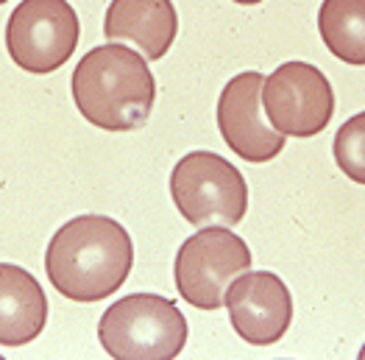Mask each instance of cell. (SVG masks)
Segmentation results:
<instances>
[{"label":"cell","instance_id":"8992f818","mask_svg":"<svg viewBox=\"0 0 365 360\" xmlns=\"http://www.w3.org/2000/svg\"><path fill=\"white\" fill-rule=\"evenodd\" d=\"M78 14L67 0H23L6 23V48L26 73H53L78 45Z\"/></svg>","mask_w":365,"mask_h":360},{"label":"cell","instance_id":"5b68a950","mask_svg":"<svg viewBox=\"0 0 365 360\" xmlns=\"http://www.w3.org/2000/svg\"><path fill=\"white\" fill-rule=\"evenodd\" d=\"M251 269V249L229 226H204L182 243L173 263L176 291L198 310H217L235 276Z\"/></svg>","mask_w":365,"mask_h":360},{"label":"cell","instance_id":"8fae6325","mask_svg":"<svg viewBox=\"0 0 365 360\" xmlns=\"http://www.w3.org/2000/svg\"><path fill=\"white\" fill-rule=\"evenodd\" d=\"M48 324V296L36 276L0 263V346H26Z\"/></svg>","mask_w":365,"mask_h":360},{"label":"cell","instance_id":"7a4b0ae2","mask_svg":"<svg viewBox=\"0 0 365 360\" xmlns=\"http://www.w3.org/2000/svg\"><path fill=\"white\" fill-rule=\"evenodd\" d=\"M70 87L87 123L106 131H134L145 126L156 101L148 61L125 45L92 48L76 64Z\"/></svg>","mask_w":365,"mask_h":360},{"label":"cell","instance_id":"ba28073f","mask_svg":"<svg viewBox=\"0 0 365 360\" xmlns=\"http://www.w3.org/2000/svg\"><path fill=\"white\" fill-rule=\"evenodd\" d=\"M223 304L232 327L251 346L279 344L293 321V299L274 271H243L226 288Z\"/></svg>","mask_w":365,"mask_h":360},{"label":"cell","instance_id":"3957f363","mask_svg":"<svg viewBox=\"0 0 365 360\" xmlns=\"http://www.w3.org/2000/svg\"><path fill=\"white\" fill-rule=\"evenodd\" d=\"M98 338L115 360H170L187 344V319L176 301L159 294H131L109 304Z\"/></svg>","mask_w":365,"mask_h":360},{"label":"cell","instance_id":"6da1fadb","mask_svg":"<svg viewBox=\"0 0 365 360\" xmlns=\"http://www.w3.org/2000/svg\"><path fill=\"white\" fill-rule=\"evenodd\" d=\"M131 266V235L109 215H78L67 221L45 251L51 285L73 301H101L118 294Z\"/></svg>","mask_w":365,"mask_h":360},{"label":"cell","instance_id":"52a82bcc","mask_svg":"<svg viewBox=\"0 0 365 360\" xmlns=\"http://www.w3.org/2000/svg\"><path fill=\"white\" fill-rule=\"evenodd\" d=\"M262 112L282 137H315L335 115L329 79L307 61H284L262 81Z\"/></svg>","mask_w":365,"mask_h":360},{"label":"cell","instance_id":"4fadbf2b","mask_svg":"<svg viewBox=\"0 0 365 360\" xmlns=\"http://www.w3.org/2000/svg\"><path fill=\"white\" fill-rule=\"evenodd\" d=\"M335 159L340 171L354 179L357 184H365V115H354L340 126L335 134Z\"/></svg>","mask_w":365,"mask_h":360},{"label":"cell","instance_id":"277c9868","mask_svg":"<svg viewBox=\"0 0 365 360\" xmlns=\"http://www.w3.org/2000/svg\"><path fill=\"white\" fill-rule=\"evenodd\" d=\"M170 196L176 210L192 226H237L248 210V184L243 174L212 151L182 156L170 174Z\"/></svg>","mask_w":365,"mask_h":360},{"label":"cell","instance_id":"30bf717a","mask_svg":"<svg viewBox=\"0 0 365 360\" xmlns=\"http://www.w3.org/2000/svg\"><path fill=\"white\" fill-rule=\"evenodd\" d=\"M103 34L109 39L134 42L145 59H162L176 42L179 14L170 0H112L106 9Z\"/></svg>","mask_w":365,"mask_h":360},{"label":"cell","instance_id":"9c48e42d","mask_svg":"<svg viewBox=\"0 0 365 360\" xmlns=\"http://www.w3.org/2000/svg\"><path fill=\"white\" fill-rule=\"evenodd\" d=\"M262 73L245 70L223 87L217 101L220 137L245 162H271L284 149V137L268 126L262 112Z\"/></svg>","mask_w":365,"mask_h":360},{"label":"cell","instance_id":"7c38bea8","mask_svg":"<svg viewBox=\"0 0 365 360\" xmlns=\"http://www.w3.org/2000/svg\"><path fill=\"white\" fill-rule=\"evenodd\" d=\"M318 31L337 59L365 64V0H324Z\"/></svg>","mask_w":365,"mask_h":360},{"label":"cell","instance_id":"9a60e30c","mask_svg":"<svg viewBox=\"0 0 365 360\" xmlns=\"http://www.w3.org/2000/svg\"><path fill=\"white\" fill-rule=\"evenodd\" d=\"M3 3H9V0H0V6H3Z\"/></svg>","mask_w":365,"mask_h":360},{"label":"cell","instance_id":"5bb4252c","mask_svg":"<svg viewBox=\"0 0 365 360\" xmlns=\"http://www.w3.org/2000/svg\"><path fill=\"white\" fill-rule=\"evenodd\" d=\"M232 3H240V6H257V3H265V0H232Z\"/></svg>","mask_w":365,"mask_h":360}]
</instances>
